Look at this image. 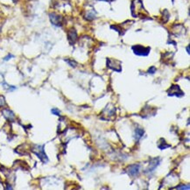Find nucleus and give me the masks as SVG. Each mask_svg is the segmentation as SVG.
<instances>
[{
	"label": "nucleus",
	"instance_id": "a211bd4d",
	"mask_svg": "<svg viewBox=\"0 0 190 190\" xmlns=\"http://www.w3.org/2000/svg\"><path fill=\"white\" fill-rule=\"evenodd\" d=\"M12 1H13V2H17L18 0H12Z\"/></svg>",
	"mask_w": 190,
	"mask_h": 190
},
{
	"label": "nucleus",
	"instance_id": "9b49d317",
	"mask_svg": "<svg viewBox=\"0 0 190 190\" xmlns=\"http://www.w3.org/2000/svg\"><path fill=\"white\" fill-rule=\"evenodd\" d=\"M66 61H67V62H68V63L69 64V65H70L71 67H73V68H76V65H77L76 61H75L74 60H72V61H71V60L68 59V60H66Z\"/></svg>",
	"mask_w": 190,
	"mask_h": 190
},
{
	"label": "nucleus",
	"instance_id": "7ed1b4c3",
	"mask_svg": "<svg viewBox=\"0 0 190 190\" xmlns=\"http://www.w3.org/2000/svg\"><path fill=\"white\" fill-rule=\"evenodd\" d=\"M49 18L51 23L55 27H61L62 24V18H61V16H60L58 14L50 13Z\"/></svg>",
	"mask_w": 190,
	"mask_h": 190
},
{
	"label": "nucleus",
	"instance_id": "f03ea898",
	"mask_svg": "<svg viewBox=\"0 0 190 190\" xmlns=\"http://www.w3.org/2000/svg\"><path fill=\"white\" fill-rule=\"evenodd\" d=\"M132 50L134 52V54L139 56H146L148 55L150 53V47H145L143 46L137 45L132 46Z\"/></svg>",
	"mask_w": 190,
	"mask_h": 190
},
{
	"label": "nucleus",
	"instance_id": "f8f14e48",
	"mask_svg": "<svg viewBox=\"0 0 190 190\" xmlns=\"http://www.w3.org/2000/svg\"><path fill=\"white\" fill-rule=\"evenodd\" d=\"M51 112L54 114V115H55V116H57V117H60V115H61V111H60L58 109H52Z\"/></svg>",
	"mask_w": 190,
	"mask_h": 190
},
{
	"label": "nucleus",
	"instance_id": "dca6fc26",
	"mask_svg": "<svg viewBox=\"0 0 190 190\" xmlns=\"http://www.w3.org/2000/svg\"><path fill=\"white\" fill-rule=\"evenodd\" d=\"M12 57H13V55H12V54H9V55H7V56L5 57V61H8L10 58H12Z\"/></svg>",
	"mask_w": 190,
	"mask_h": 190
},
{
	"label": "nucleus",
	"instance_id": "423d86ee",
	"mask_svg": "<svg viewBox=\"0 0 190 190\" xmlns=\"http://www.w3.org/2000/svg\"><path fill=\"white\" fill-rule=\"evenodd\" d=\"M68 39L70 44H74L77 40V33L75 29H71L68 32Z\"/></svg>",
	"mask_w": 190,
	"mask_h": 190
},
{
	"label": "nucleus",
	"instance_id": "f3484780",
	"mask_svg": "<svg viewBox=\"0 0 190 190\" xmlns=\"http://www.w3.org/2000/svg\"><path fill=\"white\" fill-rule=\"evenodd\" d=\"M187 51H188V53L189 54V46H187Z\"/></svg>",
	"mask_w": 190,
	"mask_h": 190
},
{
	"label": "nucleus",
	"instance_id": "9d476101",
	"mask_svg": "<svg viewBox=\"0 0 190 190\" xmlns=\"http://www.w3.org/2000/svg\"><path fill=\"white\" fill-rule=\"evenodd\" d=\"M145 134V131L141 128H137L135 130V138L137 140L139 141L141 138Z\"/></svg>",
	"mask_w": 190,
	"mask_h": 190
},
{
	"label": "nucleus",
	"instance_id": "6ab92c4d",
	"mask_svg": "<svg viewBox=\"0 0 190 190\" xmlns=\"http://www.w3.org/2000/svg\"><path fill=\"white\" fill-rule=\"evenodd\" d=\"M0 31H1V27H0Z\"/></svg>",
	"mask_w": 190,
	"mask_h": 190
},
{
	"label": "nucleus",
	"instance_id": "6e6552de",
	"mask_svg": "<svg viewBox=\"0 0 190 190\" xmlns=\"http://www.w3.org/2000/svg\"><path fill=\"white\" fill-rule=\"evenodd\" d=\"M158 164H159V158H158L152 159V160H151V162H150L149 168H148V169L146 170V172H152V171H153L154 169L158 167Z\"/></svg>",
	"mask_w": 190,
	"mask_h": 190
},
{
	"label": "nucleus",
	"instance_id": "39448f33",
	"mask_svg": "<svg viewBox=\"0 0 190 190\" xmlns=\"http://www.w3.org/2000/svg\"><path fill=\"white\" fill-rule=\"evenodd\" d=\"M139 169H140V166L139 164L131 165L128 168V173L131 176H137L139 173Z\"/></svg>",
	"mask_w": 190,
	"mask_h": 190
},
{
	"label": "nucleus",
	"instance_id": "0eeeda50",
	"mask_svg": "<svg viewBox=\"0 0 190 190\" xmlns=\"http://www.w3.org/2000/svg\"><path fill=\"white\" fill-rule=\"evenodd\" d=\"M118 61H116V60H113V59H108V68H111V69H113V70H116V71H121L120 69H118L117 67H118V68H121V66H117V63H118Z\"/></svg>",
	"mask_w": 190,
	"mask_h": 190
},
{
	"label": "nucleus",
	"instance_id": "20e7f679",
	"mask_svg": "<svg viewBox=\"0 0 190 190\" xmlns=\"http://www.w3.org/2000/svg\"><path fill=\"white\" fill-rule=\"evenodd\" d=\"M168 91H172V92H168V95H176V96H182L184 95V93L181 90L180 86L178 85H172V87L168 90Z\"/></svg>",
	"mask_w": 190,
	"mask_h": 190
},
{
	"label": "nucleus",
	"instance_id": "ddd939ff",
	"mask_svg": "<svg viewBox=\"0 0 190 190\" xmlns=\"http://www.w3.org/2000/svg\"><path fill=\"white\" fill-rule=\"evenodd\" d=\"M5 105V97L3 95H0V107H4Z\"/></svg>",
	"mask_w": 190,
	"mask_h": 190
},
{
	"label": "nucleus",
	"instance_id": "1a4fd4ad",
	"mask_svg": "<svg viewBox=\"0 0 190 190\" xmlns=\"http://www.w3.org/2000/svg\"><path fill=\"white\" fill-rule=\"evenodd\" d=\"M3 114H4V116H5V118H7L9 121H13L14 119H15V115H14V113L11 110H9V109H5V110H3Z\"/></svg>",
	"mask_w": 190,
	"mask_h": 190
},
{
	"label": "nucleus",
	"instance_id": "f257e3e1",
	"mask_svg": "<svg viewBox=\"0 0 190 190\" xmlns=\"http://www.w3.org/2000/svg\"><path fill=\"white\" fill-rule=\"evenodd\" d=\"M32 152L36 154L39 158H41L43 162H47L48 158L46 154L45 153V151H44V145H33L32 147Z\"/></svg>",
	"mask_w": 190,
	"mask_h": 190
},
{
	"label": "nucleus",
	"instance_id": "4468645a",
	"mask_svg": "<svg viewBox=\"0 0 190 190\" xmlns=\"http://www.w3.org/2000/svg\"><path fill=\"white\" fill-rule=\"evenodd\" d=\"M182 187H175L174 188H176V189H189V186L187 185V187H186L185 185H181Z\"/></svg>",
	"mask_w": 190,
	"mask_h": 190
},
{
	"label": "nucleus",
	"instance_id": "2eb2a0df",
	"mask_svg": "<svg viewBox=\"0 0 190 190\" xmlns=\"http://www.w3.org/2000/svg\"><path fill=\"white\" fill-rule=\"evenodd\" d=\"M155 71H156V68H154V67H152V68H149V70H148V73H151V74H154V73H155Z\"/></svg>",
	"mask_w": 190,
	"mask_h": 190
}]
</instances>
